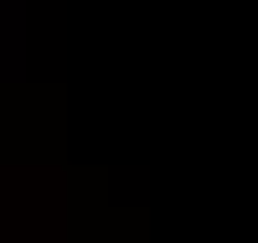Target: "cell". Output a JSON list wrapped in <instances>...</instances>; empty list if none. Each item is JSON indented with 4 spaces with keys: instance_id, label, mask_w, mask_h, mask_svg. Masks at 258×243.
<instances>
[]
</instances>
